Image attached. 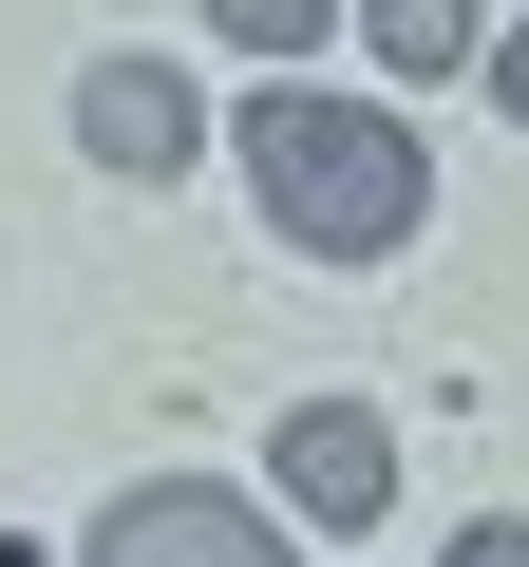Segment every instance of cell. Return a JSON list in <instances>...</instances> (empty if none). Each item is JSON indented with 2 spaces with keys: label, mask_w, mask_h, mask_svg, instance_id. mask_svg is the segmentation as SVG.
Wrapping results in <instances>:
<instances>
[{
  "label": "cell",
  "mask_w": 529,
  "mask_h": 567,
  "mask_svg": "<svg viewBox=\"0 0 529 567\" xmlns=\"http://www.w3.org/2000/svg\"><path fill=\"white\" fill-rule=\"evenodd\" d=\"M227 152H246L264 227H284L303 265H378V246H416V208H435V152H416L378 95H303V76H264Z\"/></svg>",
  "instance_id": "1"
},
{
  "label": "cell",
  "mask_w": 529,
  "mask_h": 567,
  "mask_svg": "<svg viewBox=\"0 0 529 567\" xmlns=\"http://www.w3.org/2000/svg\"><path fill=\"white\" fill-rule=\"evenodd\" d=\"M284 529H303V511H246V492H208V473H152V492H114V511L76 529V567H303Z\"/></svg>",
  "instance_id": "2"
},
{
  "label": "cell",
  "mask_w": 529,
  "mask_h": 567,
  "mask_svg": "<svg viewBox=\"0 0 529 567\" xmlns=\"http://www.w3.org/2000/svg\"><path fill=\"white\" fill-rule=\"evenodd\" d=\"M264 473H284L303 529H378V511H397V435H378L360 398H303L284 435H264Z\"/></svg>",
  "instance_id": "3"
},
{
  "label": "cell",
  "mask_w": 529,
  "mask_h": 567,
  "mask_svg": "<svg viewBox=\"0 0 529 567\" xmlns=\"http://www.w3.org/2000/svg\"><path fill=\"white\" fill-rule=\"evenodd\" d=\"M76 152H95V171H133V189H170V171L208 152V114H189V76H170V58H95V76H76Z\"/></svg>",
  "instance_id": "4"
},
{
  "label": "cell",
  "mask_w": 529,
  "mask_h": 567,
  "mask_svg": "<svg viewBox=\"0 0 529 567\" xmlns=\"http://www.w3.org/2000/svg\"><path fill=\"white\" fill-rule=\"evenodd\" d=\"M360 39H378L397 76H454V58H491V39H473V0H360Z\"/></svg>",
  "instance_id": "5"
},
{
  "label": "cell",
  "mask_w": 529,
  "mask_h": 567,
  "mask_svg": "<svg viewBox=\"0 0 529 567\" xmlns=\"http://www.w3.org/2000/svg\"><path fill=\"white\" fill-rule=\"evenodd\" d=\"M189 20H208V39H246V58H322L341 0H189Z\"/></svg>",
  "instance_id": "6"
},
{
  "label": "cell",
  "mask_w": 529,
  "mask_h": 567,
  "mask_svg": "<svg viewBox=\"0 0 529 567\" xmlns=\"http://www.w3.org/2000/svg\"><path fill=\"white\" fill-rule=\"evenodd\" d=\"M435 567H529V511H491V529H454Z\"/></svg>",
  "instance_id": "7"
},
{
  "label": "cell",
  "mask_w": 529,
  "mask_h": 567,
  "mask_svg": "<svg viewBox=\"0 0 529 567\" xmlns=\"http://www.w3.org/2000/svg\"><path fill=\"white\" fill-rule=\"evenodd\" d=\"M473 76H491V114H529V20H510V39L473 58Z\"/></svg>",
  "instance_id": "8"
}]
</instances>
